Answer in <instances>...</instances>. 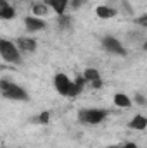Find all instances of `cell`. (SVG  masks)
<instances>
[{
    "label": "cell",
    "instance_id": "obj_11",
    "mask_svg": "<svg viewBox=\"0 0 147 148\" xmlns=\"http://www.w3.org/2000/svg\"><path fill=\"white\" fill-rule=\"evenodd\" d=\"M112 100H114V105L116 107H121V109H130L132 107V100L125 93H116Z\"/></svg>",
    "mask_w": 147,
    "mask_h": 148
},
{
    "label": "cell",
    "instance_id": "obj_3",
    "mask_svg": "<svg viewBox=\"0 0 147 148\" xmlns=\"http://www.w3.org/2000/svg\"><path fill=\"white\" fill-rule=\"evenodd\" d=\"M0 55L5 62H10V64H21L23 62L21 50L17 48L16 43H12L9 40H0Z\"/></svg>",
    "mask_w": 147,
    "mask_h": 148
},
{
    "label": "cell",
    "instance_id": "obj_5",
    "mask_svg": "<svg viewBox=\"0 0 147 148\" xmlns=\"http://www.w3.org/2000/svg\"><path fill=\"white\" fill-rule=\"evenodd\" d=\"M102 48L111 53V55H119V57H126V48L121 45V41L114 36H104L102 38Z\"/></svg>",
    "mask_w": 147,
    "mask_h": 148
},
{
    "label": "cell",
    "instance_id": "obj_8",
    "mask_svg": "<svg viewBox=\"0 0 147 148\" xmlns=\"http://www.w3.org/2000/svg\"><path fill=\"white\" fill-rule=\"evenodd\" d=\"M0 17L5 19V21L16 17V9H14L7 0H0Z\"/></svg>",
    "mask_w": 147,
    "mask_h": 148
},
{
    "label": "cell",
    "instance_id": "obj_21",
    "mask_svg": "<svg viewBox=\"0 0 147 148\" xmlns=\"http://www.w3.org/2000/svg\"><path fill=\"white\" fill-rule=\"evenodd\" d=\"M119 148H137V145L135 143H125V145H121Z\"/></svg>",
    "mask_w": 147,
    "mask_h": 148
},
{
    "label": "cell",
    "instance_id": "obj_17",
    "mask_svg": "<svg viewBox=\"0 0 147 148\" xmlns=\"http://www.w3.org/2000/svg\"><path fill=\"white\" fill-rule=\"evenodd\" d=\"M135 23H137L139 26H142V28H147V14L140 16V17H137V19H135Z\"/></svg>",
    "mask_w": 147,
    "mask_h": 148
},
{
    "label": "cell",
    "instance_id": "obj_13",
    "mask_svg": "<svg viewBox=\"0 0 147 148\" xmlns=\"http://www.w3.org/2000/svg\"><path fill=\"white\" fill-rule=\"evenodd\" d=\"M83 76H85V79H87V81H90V83H94V81L101 79V73H99L97 69H92V67L85 69V71H83Z\"/></svg>",
    "mask_w": 147,
    "mask_h": 148
},
{
    "label": "cell",
    "instance_id": "obj_16",
    "mask_svg": "<svg viewBox=\"0 0 147 148\" xmlns=\"http://www.w3.org/2000/svg\"><path fill=\"white\" fill-rule=\"evenodd\" d=\"M59 24H61L62 28H69V26H71V21H69L68 16H59Z\"/></svg>",
    "mask_w": 147,
    "mask_h": 148
},
{
    "label": "cell",
    "instance_id": "obj_6",
    "mask_svg": "<svg viewBox=\"0 0 147 148\" xmlns=\"http://www.w3.org/2000/svg\"><path fill=\"white\" fill-rule=\"evenodd\" d=\"M16 45L21 52H26V53H31L37 50V40L33 38H28V36H19L16 40Z\"/></svg>",
    "mask_w": 147,
    "mask_h": 148
},
{
    "label": "cell",
    "instance_id": "obj_22",
    "mask_svg": "<svg viewBox=\"0 0 147 148\" xmlns=\"http://www.w3.org/2000/svg\"><path fill=\"white\" fill-rule=\"evenodd\" d=\"M142 48H144V50L147 52V41H144V45H142Z\"/></svg>",
    "mask_w": 147,
    "mask_h": 148
},
{
    "label": "cell",
    "instance_id": "obj_2",
    "mask_svg": "<svg viewBox=\"0 0 147 148\" xmlns=\"http://www.w3.org/2000/svg\"><path fill=\"white\" fill-rule=\"evenodd\" d=\"M0 90H2L3 98H7V100H14V102L30 100V95H28V91L23 86L14 84V83H9L7 79H2L0 81Z\"/></svg>",
    "mask_w": 147,
    "mask_h": 148
},
{
    "label": "cell",
    "instance_id": "obj_18",
    "mask_svg": "<svg viewBox=\"0 0 147 148\" xmlns=\"http://www.w3.org/2000/svg\"><path fill=\"white\" fill-rule=\"evenodd\" d=\"M85 2L87 0H69V5H71V9H80Z\"/></svg>",
    "mask_w": 147,
    "mask_h": 148
},
{
    "label": "cell",
    "instance_id": "obj_14",
    "mask_svg": "<svg viewBox=\"0 0 147 148\" xmlns=\"http://www.w3.org/2000/svg\"><path fill=\"white\" fill-rule=\"evenodd\" d=\"M47 12H49V9H47L45 3H35V5H33V14H35L37 17H43V16H47Z\"/></svg>",
    "mask_w": 147,
    "mask_h": 148
},
{
    "label": "cell",
    "instance_id": "obj_7",
    "mask_svg": "<svg viewBox=\"0 0 147 148\" xmlns=\"http://www.w3.org/2000/svg\"><path fill=\"white\" fill-rule=\"evenodd\" d=\"M24 26H26V29L31 31V33H33V31H42V29H45V21H42L37 16H30V17L24 19Z\"/></svg>",
    "mask_w": 147,
    "mask_h": 148
},
{
    "label": "cell",
    "instance_id": "obj_9",
    "mask_svg": "<svg viewBox=\"0 0 147 148\" xmlns=\"http://www.w3.org/2000/svg\"><path fill=\"white\" fill-rule=\"evenodd\" d=\"M49 5L55 10L57 16H64L66 9L69 7V0H49Z\"/></svg>",
    "mask_w": 147,
    "mask_h": 148
},
{
    "label": "cell",
    "instance_id": "obj_20",
    "mask_svg": "<svg viewBox=\"0 0 147 148\" xmlns=\"http://www.w3.org/2000/svg\"><path fill=\"white\" fill-rule=\"evenodd\" d=\"M92 88H95V90L102 88V79H97V81H94V83H92Z\"/></svg>",
    "mask_w": 147,
    "mask_h": 148
},
{
    "label": "cell",
    "instance_id": "obj_1",
    "mask_svg": "<svg viewBox=\"0 0 147 148\" xmlns=\"http://www.w3.org/2000/svg\"><path fill=\"white\" fill-rule=\"evenodd\" d=\"M85 81L87 79H85L83 74H80L74 81H71L64 73H59L54 77V86H55L57 93L62 95V97H76V95L81 93V90L85 86Z\"/></svg>",
    "mask_w": 147,
    "mask_h": 148
},
{
    "label": "cell",
    "instance_id": "obj_19",
    "mask_svg": "<svg viewBox=\"0 0 147 148\" xmlns=\"http://www.w3.org/2000/svg\"><path fill=\"white\" fill-rule=\"evenodd\" d=\"M135 102H137L139 105H147L146 97H144V95H140V93H137V95H135Z\"/></svg>",
    "mask_w": 147,
    "mask_h": 148
},
{
    "label": "cell",
    "instance_id": "obj_15",
    "mask_svg": "<svg viewBox=\"0 0 147 148\" xmlns=\"http://www.w3.org/2000/svg\"><path fill=\"white\" fill-rule=\"evenodd\" d=\"M38 122H40V124H47V122H49V121H50V112H42V114H38V119H37Z\"/></svg>",
    "mask_w": 147,
    "mask_h": 148
},
{
    "label": "cell",
    "instance_id": "obj_12",
    "mask_svg": "<svg viewBox=\"0 0 147 148\" xmlns=\"http://www.w3.org/2000/svg\"><path fill=\"white\" fill-rule=\"evenodd\" d=\"M128 126H130L132 129L144 131V129L147 127V117H144V115H135V117L128 122Z\"/></svg>",
    "mask_w": 147,
    "mask_h": 148
},
{
    "label": "cell",
    "instance_id": "obj_4",
    "mask_svg": "<svg viewBox=\"0 0 147 148\" xmlns=\"http://www.w3.org/2000/svg\"><path fill=\"white\" fill-rule=\"evenodd\" d=\"M106 115H107V110H104V109H81V110L78 112L80 122L92 124V126L102 122L106 119Z\"/></svg>",
    "mask_w": 147,
    "mask_h": 148
},
{
    "label": "cell",
    "instance_id": "obj_10",
    "mask_svg": "<svg viewBox=\"0 0 147 148\" xmlns=\"http://www.w3.org/2000/svg\"><path fill=\"white\" fill-rule=\"evenodd\" d=\"M95 14H97V17H101V19H111V17L116 16V9H112L109 5H99V7L95 9Z\"/></svg>",
    "mask_w": 147,
    "mask_h": 148
}]
</instances>
